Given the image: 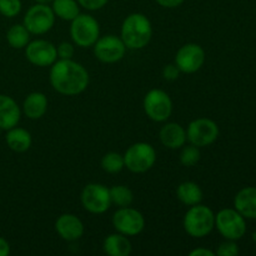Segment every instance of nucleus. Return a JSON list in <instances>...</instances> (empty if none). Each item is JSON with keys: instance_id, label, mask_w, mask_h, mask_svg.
Returning a JSON list of instances; mask_svg holds the SVG:
<instances>
[{"instance_id": "obj_1", "label": "nucleus", "mask_w": 256, "mask_h": 256, "mask_svg": "<svg viewBox=\"0 0 256 256\" xmlns=\"http://www.w3.org/2000/svg\"><path fill=\"white\" fill-rule=\"evenodd\" d=\"M50 82L59 94H82L89 85V74L79 62L72 59H60L52 64L50 70Z\"/></svg>"}, {"instance_id": "obj_2", "label": "nucleus", "mask_w": 256, "mask_h": 256, "mask_svg": "<svg viewBox=\"0 0 256 256\" xmlns=\"http://www.w3.org/2000/svg\"><path fill=\"white\" fill-rule=\"evenodd\" d=\"M152 36L150 20L140 12L130 14L122 25V40L128 49H142Z\"/></svg>"}, {"instance_id": "obj_3", "label": "nucleus", "mask_w": 256, "mask_h": 256, "mask_svg": "<svg viewBox=\"0 0 256 256\" xmlns=\"http://www.w3.org/2000/svg\"><path fill=\"white\" fill-rule=\"evenodd\" d=\"M182 224L190 236L204 238L215 228V214L205 205H192L185 214Z\"/></svg>"}, {"instance_id": "obj_4", "label": "nucleus", "mask_w": 256, "mask_h": 256, "mask_svg": "<svg viewBox=\"0 0 256 256\" xmlns=\"http://www.w3.org/2000/svg\"><path fill=\"white\" fill-rule=\"evenodd\" d=\"M100 28L99 22L95 18L88 14H79L74 20H72L70 35L78 46L89 48L99 39Z\"/></svg>"}, {"instance_id": "obj_5", "label": "nucleus", "mask_w": 256, "mask_h": 256, "mask_svg": "<svg viewBox=\"0 0 256 256\" xmlns=\"http://www.w3.org/2000/svg\"><path fill=\"white\" fill-rule=\"evenodd\" d=\"M156 162L155 149L148 142H136L126 150L124 155L125 166L132 172L142 174L154 166Z\"/></svg>"}, {"instance_id": "obj_6", "label": "nucleus", "mask_w": 256, "mask_h": 256, "mask_svg": "<svg viewBox=\"0 0 256 256\" xmlns=\"http://www.w3.org/2000/svg\"><path fill=\"white\" fill-rule=\"evenodd\" d=\"M215 226L226 240L242 239L246 232L245 218L235 209H222L215 215Z\"/></svg>"}, {"instance_id": "obj_7", "label": "nucleus", "mask_w": 256, "mask_h": 256, "mask_svg": "<svg viewBox=\"0 0 256 256\" xmlns=\"http://www.w3.org/2000/svg\"><path fill=\"white\" fill-rule=\"evenodd\" d=\"M55 22V14L48 4L36 2L26 12L24 16V26L30 34L42 35L49 32Z\"/></svg>"}, {"instance_id": "obj_8", "label": "nucleus", "mask_w": 256, "mask_h": 256, "mask_svg": "<svg viewBox=\"0 0 256 256\" xmlns=\"http://www.w3.org/2000/svg\"><path fill=\"white\" fill-rule=\"evenodd\" d=\"M219 136V126L216 122L208 118L192 120L186 130V140L198 148L212 144Z\"/></svg>"}, {"instance_id": "obj_9", "label": "nucleus", "mask_w": 256, "mask_h": 256, "mask_svg": "<svg viewBox=\"0 0 256 256\" xmlns=\"http://www.w3.org/2000/svg\"><path fill=\"white\" fill-rule=\"evenodd\" d=\"M145 114L158 122H166L172 112V102L169 95L160 89H152L144 98Z\"/></svg>"}, {"instance_id": "obj_10", "label": "nucleus", "mask_w": 256, "mask_h": 256, "mask_svg": "<svg viewBox=\"0 0 256 256\" xmlns=\"http://www.w3.org/2000/svg\"><path fill=\"white\" fill-rule=\"evenodd\" d=\"M112 225L118 232L125 236L140 234L145 226V219L138 210L129 206L120 208L112 216Z\"/></svg>"}, {"instance_id": "obj_11", "label": "nucleus", "mask_w": 256, "mask_h": 256, "mask_svg": "<svg viewBox=\"0 0 256 256\" xmlns=\"http://www.w3.org/2000/svg\"><path fill=\"white\" fill-rule=\"evenodd\" d=\"M82 204L92 214H102L112 205L109 189L102 184H88L82 192Z\"/></svg>"}, {"instance_id": "obj_12", "label": "nucleus", "mask_w": 256, "mask_h": 256, "mask_svg": "<svg viewBox=\"0 0 256 256\" xmlns=\"http://www.w3.org/2000/svg\"><path fill=\"white\" fill-rule=\"evenodd\" d=\"M126 46L122 38L115 35H105L99 38L94 44V54L98 60L106 64H112L124 58Z\"/></svg>"}, {"instance_id": "obj_13", "label": "nucleus", "mask_w": 256, "mask_h": 256, "mask_svg": "<svg viewBox=\"0 0 256 256\" xmlns=\"http://www.w3.org/2000/svg\"><path fill=\"white\" fill-rule=\"evenodd\" d=\"M205 62V52L200 45L190 42L178 50L175 55V65L185 74L196 72Z\"/></svg>"}, {"instance_id": "obj_14", "label": "nucleus", "mask_w": 256, "mask_h": 256, "mask_svg": "<svg viewBox=\"0 0 256 256\" xmlns=\"http://www.w3.org/2000/svg\"><path fill=\"white\" fill-rule=\"evenodd\" d=\"M26 59L36 66H50L58 59L56 46L48 40H34L25 46Z\"/></svg>"}, {"instance_id": "obj_15", "label": "nucleus", "mask_w": 256, "mask_h": 256, "mask_svg": "<svg viewBox=\"0 0 256 256\" xmlns=\"http://www.w3.org/2000/svg\"><path fill=\"white\" fill-rule=\"evenodd\" d=\"M55 230L66 242H75L84 234V225L82 220L72 214H62L55 222Z\"/></svg>"}, {"instance_id": "obj_16", "label": "nucleus", "mask_w": 256, "mask_h": 256, "mask_svg": "<svg viewBox=\"0 0 256 256\" xmlns=\"http://www.w3.org/2000/svg\"><path fill=\"white\" fill-rule=\"evenodd\" d=\"M20 115L22 112L16 102L8 95L0 94V129L9 130L16 126Z\"/></svg>"}, {"instance_id": "obj_17", "label": "nucleus", "mask_w": 256, "mask_h": 256, "mask_svg": "<svg viewBox=\"0 0 256 256\" xmlns=\"http://www.w3.org/2000/svg\"><path fill=\"white\" fill-rule=\"evenodd\" d=\"M234 206L245 219H256V186L242 188L235 195Z\"/></svg>"}, {"instance_id": "obj_18", "label": "nucleus", "mask_w": 256, "mask_h": 256, "mask_svg": "<svg viewBox=\"0 0 256 256\" xmlns=\"http://www.w3.org/2000/svg\"><path fill=\"white\" fill-rule=\"evenodd\" d=\"M160 140L169 149H179L186 142V130L176 122H168L160 130Z\"/></svg>"}, {"instance_id": "obj_19", "label": "nucleus", "mask_w": 256, "mask_h": 256, "mask_svg": "<svg viewBox=\"0 0 256 256\" xmlns=\"http://www.w3.org/2000/svg\"><path fill=\"white\" fill-rule=\"evenodd\" d=\"M22 110L24 114L29 119L36 120L44 116L48 110V99L42 92H32L28 95L22 104Z\"/></svg>"}, {"instance_id": "obj_20", "label": "nucleus", "mask_w": 256, "mask_h": 256, "mask_svg": "<svg viewBox=\"0 0 256 256\" xmlns=\"http://www.w3.org/2000/svg\"><path fill=\"white\" fill-rule=\"evenodd\" d=\"M6 132L5 140H6L8 146L12 152H25L26 150L30 149V146H32V135L28 130L14 126L12 129L6 130Z\"/></svg>"}, {"instance_id": "obj_21", "label": "nucleus", "mask_w": 256, "mask_h": 256, "mask_svg": "<svg viewBox=\"0 0 256 256\" xmlns=\"http://www.w3.org/2000/svg\"><path fill=\"white\" fill-rule=\"evenodd\" d=\"M105 254L110 256H128L132 252V242L125 235L112 234L104 240L102 244Z\"/></svg>"}, {"instance_id": "obj_22", "label": "nucleus", "mask_w": 256, "mask_h": 256, "mask_svg": "<svg viewBox=\"0 0 256 256\" xmlns=\"http://www.w3.org/2000/svg\"><path fill=\"white\" fill-rule=\"evenodd\" d=\"M176 196L182 204L188 206L200 204L202 200V190L198 184L192 182H185L178 186Z\"/></svg>"}, {"instance_id": "obj_23", "label": "nucleus", "mask_w": 256, "mask_h": 256, "mask_svg": "<svg viewBox=\"0 0 256 256\" xmlns=\"http://www.w3.org/2000/svg\"><path fill=\"white\" fill-rule=\"evenodd\" d=\"M52 12L55 16L72 22L80 14L79 2L76 0H52Z\"/></svg>"}, {"instance_id": "obj_24", "label": "nucleus", "mask_w": 256, "mask_h": 256, "mask_svg": "<svg viewBox=\"0 0 256 256\" xmlns=\"http://www.w3.org/2000/svg\"><path fill=\"white\" fill-rule=\"evenodd\" d=\"M6 40L9 45L14 49H22L30 42V32L24 25L15 24L8 30Z\"/></svg>"}, {"instance_id": "obj_25", "label": "nucleus", "mask_w": 256, "mask_h": 256, "mask_svg": "<svg viewBox=\"0 0 256 256\" xmlns=\"http://www.w3.org/2000/svg\"><path fill=\"white\" fill-rule=\"evenodd\" d=\"M109 192L112 204L118 205L119 208L130 206L132 200H134L132 192L124 185H115L112 189H109Z\"/></svg>"}, {"instance_id": "obj_26", "label": "nucleus", "mask_w": 256, "mask_h": 256, "mask_svg": "<svg viewBox=\"0 0 256 256\" xmlns=\"http://www.w3.org/2000/svg\"><path fill=\"white\" fill-rule=\"evenodd\" d=\"M124 166V156L120 155L119 152H108L102 159V168L109 174H116V172H122Z\"/></svg>"}, {"instance_id": "obj_27", "label": "nucleus", "mask_w": 256, "mask_h": 256, "mask_svg": "<svg viewBox=\"0 0 256 256\" xmlns=\"http://www.w3.org/2000/svg\"><path fill=\"white\" fill-rule=\"evenodd\" d=\"M200 160V152L199 148L195 145H189V146H184V149L180 152V162L184 166H194L198 164Z\"/></svg>"}, {"instance_id": "obj_28", "label": "nucleus", "mask_w": 256, "mask_h": 256, "mask_svg": "<svg viewBox=\"0 0 256 256\" xmlns=\"http://www.w3.org/2000/svg\"><path fill=\"white\" fill-rule=\"evenodd\" d=\"M22 10L20 0H0V14L6 18H14Z\"/></svg>"}, {"instance_id": "obj_29", "label": "nucleus", "mask_w": 256, "mask_h": 256, "mask_svg": "<svg viewBox=\"0 0 256 256\" xmlns=\"http://www.w3.org/2000/svg\"><path fill=\"white\" fill-rule=\"evenodd\" d=\"M216 254L219 256H235L239 254V248H238L236 242L234 240H226V242L219 245Z\"/></svg>"}, {"instance_id": "obj_30", "label": "nucleus", "mask_w": 256, "mask_h": 256, "mask_svg": "<svg viewBox=\"0 0 256 256\" xmlns=\"http://www.w3.org/2000/svg\"><path fill=\"white\" fill-rule=\"evenodd\" d=\"M56 52H58V56H59L60 59H72L75 50H74V46H72V44H70V42H64L56 48Z\"/></svg>"}, {"instance_id": "obj_31", "label": "nucleus", "mask_w": 256, "mask_h": 256, "mask_svg": "<svg viewBox=\"0 0 256 256\" xmlns=\"http://www.w3.org/2000/svg\"><path fill=\"white\" fill-rule=\"evenodd\" d=\"M79 2V5H82V8L88 10H98L102 9V6L106 5V2L109 0H76Z\"/></svg>"}, {"instance_id": "obj_32", "label": "nucleus", "mask_w": 256, "mask_h": 256, "mask_svg": "<svg viewBox=\"0 0 256 256\" xmlns=\"http://www.w3.org/2000/svg\"><path fill=\"white\" fill-rule=\"evenodd\" d=\"M179 68L176 66L175 64H169L164 68L162 70V75L166 80H176L179 78Z\"/></svg>"}, {"instance_id": "obj_33", "label": "nucleus", "mask_w": 256, "mask_h": 256, "mask_svg": "<svg viewBox=\"0 0 256 256\" xmlns=\"http://www.w3.org/2000/svg\"><path fill=\"white\" fill-rule=\"evenodd\" d=\"M160 6L164 8H178L184 2V0H155Z\"/></svg>"}, {"instance_id": "obj_34", "label": "nucleus", "mask_w": 256, "mask_h": 256, "mask_svg": "<svg viewBox=\"0 0 256 256\" xmlns=\"http://www.w3.org/2000/svg\"><path fill=\"white\" fill-rule=\"evenodd\" d=\"M190 256H214L215 252H212V250L204 249V248H199V249H194L192 252H190Z\"/></svg>"}, {"instance_id": "obj_35", "label": "nucleus", "mask_w": 256, "mask_h": 256, "mask_svg": "<svg viewBox=\"0 0 256 256\" xmlns=\"http://www.w3.org/2000/svg\"><path fill=\"white\" fill-rule=\"evenodd\" d=\"M10 254V245L4 238L0 236V256H8Z\"/></svg>"}, {"instance_id": "obj_36", "label": "nucleus", "mask_w": 256, "mask_h": 256, "mask_svg": "<svg viewBox=\"0 0 256 256\" xmlns=\"http://www.w3.org/2000/svg\"><path fill=\"white\" fill-rule=\"evenodd\" d=\"M36 2H39V4H49L50 2H52V0H35Z\"/></svg>"}, {"instance_id": "obj_37", "label": "nucleus", "mask_w": 256, "mask_h": 256, "mask_svg": "<svg viewBox=\"0 0 256 256\" xmlns=\"http://www.w3.org/2000/svg\"><path fill=\"white\" fill-rule=\"evenodd\" d=\"M255 236H256V235H255ZM255 239H256V238H255Z\"/></svg>"}]
</instances>
